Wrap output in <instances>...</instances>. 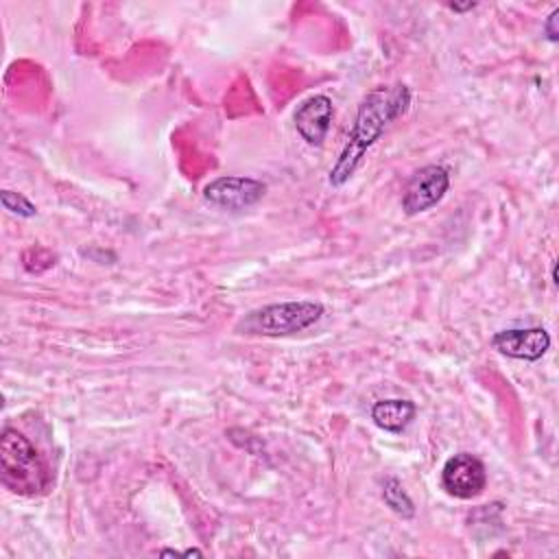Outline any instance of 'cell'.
<instances>
[{
	"label": "cell",
	"instance_id": "obj_5",
	"mask_svg": "<svg viewBox=\"0 0 559 559\" xmlns=\"http://www.w3.org/2000/svg\"><path fill=\"white\" fill-rule=\"evenodd\" d=\"M266 192V183L253 177L227 175L210 181L203 188V199L221 210H245L255 205Z\"/></svg>",
	"mask_w": 559,
	"mask_h": 559
},
{
	"label": "cell",
	"instance_id": "obj_9",
	"mask_svg": "<svg viewBox=\"0 0 559 559\" xmlns=\"http://www.w3.org/2000/svg\"><path fill=\"white\" fill-rule=\"evenodd\" d=\"M415 413H417V406L415 402L411 400H404V397H391V400H378L373 406H371V419L378 428L386 430V432H393V435H400L404 432L411 421L415 419Z\"/></svg>",
	"mask_w": 559,
	"mask_h": 559
},
{
	"label": "cell",
	"instance_id": "obj_15",
	"mask_svg": "<svg viewBox=\"0 0 559 559\" xmlns=\"http://www.w3.org/2000/svg\"><path fill=\"white\" fill-rule=\"evenodd\" d=\"M550 280H552V284H557L559 280H557V262H552V269H550Z\"/></svg>",
	"mask_w": 559,
	"mask_h": 559
},
{
	"label": "cell",
	"instance_id": "obj_10",
	"mask_svg": "<svg viewBox=\"0 0 559 559\" xmlns=\"http://www.w3.org/2000/svg\"><path fill=\"white\" fill-rule=\"evenodd\" d=\"M382 500L395 515H400L404 520H411L415 515V504L395 476L382 478Z\"/></svg>",
	"mask_w": 559,
	"mask_h": 559
},
{
	"label": "cell",
	"instance_id": "obj_11",
	"mask_svg": "<svg viewBox=\"0 0 559 559\" xmlns=\"http://www.w3.org/2000/svg\"><path fill=\"white\" fill-rule=\"evenodd\" d=\"M0 203L7 212L22 216V218H33L37 214V207L22 194V192H13V190H2L0 192Z\"/></svg>",
	"mask_w": 559,
	"mask_h": 559
},
{
	"label": "cell",
	"instance_id": "obj_14",
	"mask_svg": "<svg viewBox=\"0 0 559 559\" xmlns=\"http://www.w3.org/2000/svg\"><path fill=\"white\" fill-rule=\"evenodd\" d=\"M181 555H186V557H192V555H197V557H201L203 552L201 550H197V548H188V550H183Z\"/></svg>",
	"mask_w": 559,
	"mask_h": 559
},
{
	"label": "cell",
	"instance_id": "obj_12",
	"mask_svg": "<svg viewBox=\"0 0 559 559\" xmlns=\"http://www.w3.org/2000/svg\"><path fill=\"white\" fill-rule=\"evenodd\" d=\"M557 20H559V9H552L550 15L546 17L544 22V35L548 41H557L559 39V26H557Z\"/></svg>",
	"mask_w": 559,
	"mask_h": 559
},
{
	"label": "cell",
	"instance_id": "obj_3",
	"mask_svg": "<svg viewBox=\"0 0 559 559\" xmlns=\"http://www.w3.org/2000/svg\"><path fill=\"white\" fill-rule=\"evenodd\" d=\"M323 317V304L299 299L255 308L238 319L236 332L247 336H286L314 325Z\"/></svg>",
	"mask_w": 559,
	"mask_h": 559
},
{
	"label": "cell",
	"instance_id": "obj_7",
	"mask_svg": "<svg viewBox=\"0 0 559 559\" xmlns=\"http://www.w3.org/2000/svg\"><path fill=\"white\" fill-rule=\"evenodd\" d=\"M491 345L507 358L535 362L548 352L550 334L542 325L500 330L491 336Z\"/></svg>",
	"mask_w": 559,
	"mask_h": 559
},
{
	"label": "cell",
	"instance_id": "obj_2",
	"mask_svg": "<svg viewBox=\"0 0 559 559\" xmlns=\"http://www.w3.org/2000/svg\"><path fill=\"white\" fill-rule=\"evenodd\" d=\"M2 485L20 496H35L48 487V469L33 443L15 428H4L0 437Z\"/></svg>",
	"mask_w": 559,
	"mask_h": 559
},
{
	"label": "cell",
	"instance_id": "obj_13",
	"mask_svg": "<svg viewBox=\"0 0 559 559\" xmlns=\"http://www.w3.org/2000/svg\"><path fill=\"white\" fill-rule=\"evenodd\" d=\"M452 11H456V13H463V11H472L474 7H476V2H465V4H448Z\"/></svg>",
	"mask_w": 559,
	"mask_h": 559
},
{
	"label": "cell",
	"instance_id": "obj_1",
	"mask_svg": "<svg viewBox=\"0 0 559 559\" xmlns=\"http://www.w3.org/2000/svg\"><path fill=\"white\" fill-rule=\"evenodd\" d=\"M408 105H411V90L404 83L378 85L365 94L354 116V124L349 129L347 142L336 164L330 168V175H328L330 186L338 188L354 175L365 153L376 144V140L382 135L386 124L400 118L408 109Z\"/></svg>",
	"mask_w": 559,
	"mask_h": 559
},
{
	"label": "cell",
	"instance_id": "obj_8",
	"mask_svg": "<svg viewBox=\"0 0 559 559\" xmlns=\"http://www.w3.org/2000/svg\"><path fill=\"white\" fill-rule=\"evenodd\" d=\"M332 118H334L332 100L325 94H314L297 107L295 129L310 146H319L330 131Z\"/></svg>",
	"mask_w": 559,
	"mask_h": 559
},
{
	"label": "cell",
	"instance_id": "obj_6",
	"mask_svg": "<svg viewBox=\"0 0 559 559\" xmlns=\"http://www.w3.org/2000/svg\"><path fill=\"white\" fill-rule=\"evenodd\" d=\"M443 489L461 500H469L483 493L487 485V472L478 456L469 452H459L443 463L441 469Z\"/></svg>",
	"mask_w": 559,
	"mask_h": 559
},
{
	"label": "cell",
	"instance_id": "obj_4",
	"mask_svg": "<svg viewBox=\"0 0 559 559\" xmlns=\"http://www.w3.org/2000/svg\"><path fill=\"white\" fill-rule=\"evenodd\" d=\"M450 188V175L443 166L428 164L413 173L402 194V210L406 216L421 214L435 207Z\"/></svg>",
	"mask_w": 559,
	"mask_h": 559
}]
</instances>
